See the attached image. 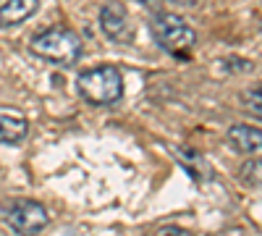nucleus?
<instances>
[{"mask_svg":"<svg viewBox=\"0 0 262 236\" xmlns=\"http://www.w3.org/2000/svg\"><path fill=\"white\" fill-rule=\"evenodd\" d=\"M176 158L186 165V170L194 176V179H200V174H196V168H202V170H207V165H205V160H202V155H196V153H191V147H179L176 149Z\"/></svg>","mask_w":262,"mask_h":236,"instance_id":"11","label":"nucleus"},{"mask_svg":"<svg viewBox=\"0 0 262 236\" xmlns=\"http://www.w3.org/2000/svg\"><path fill=\"white\" fill-rule=\"evenodd\" d=\"M238 179H242L247 186H254V189H262V160H247L238 170Z\"/></svg>","mask_w":262,"mask_h":236,"instance_id":"10","label":"nucleus"},{"mask_svg":"<svg viewBox=\"0 0 262 236\" xmlns=\"http://www.w3.org/2000/svg\"><path fill=\"white\" fill-rule=\"evenodd\" d=\"M155 236H191L186 228H179V226H160Z\"/></svg>","mask_w":262,"mask_h":236,"instance_id":"12","label":"nucleus"},{"mask_svg":"<svg viewBox=\"0 0 262 236\" xmlns=\"http://www.w3.org/2000/svg\"><path fill=\"white\" fill-rule=\"evenodd\" d=\"M76 90L92 105H113L123 97V76L116 66H95L76 76Z\"/></svg>","mask_w":262,"mask_h":236,"instance_id":"2","label":"nucleus"},{"mask_svg":"<svg viewBox=\"0 0 262 236\" xmlns=\"http://www.w3.org/2000/svg\"><path fill=\"white\" fill-rule=\"evenodd\" d=\"M152 37L158 39V45L173 55H189L191 48L196 45V32L186 18L170 11H160L152 18Z\"/></svg>","mask_w":262,"mask_h":236,"instance_id":"3","label":"nucleus"},{"mask_svg":"<svg viewBox=\"0 0 262 236\" xmlns=\"http://www.w3.org/2000/svg\"><path fill=\"white\" fill-rule=\"evenodd\" d=\"M37 0H0V27H16L37 11Z\"/></svg>","mask_w":262,"mask_h":236,"instance_id":"8","label":"nucleus"},{"mask_svg":"<svg viewBox=\"0 0 262 236\" xmlns=\"http://www.w3.org/2000/svg\"><path fill=\"white\" fill-rule=\"evenodd\" d=\"M242 108L262 121V87H249L242 92Z\"/></svg>","mask_w":262,"mask_h":236,"instance_id":"9","label":"nucleus"},{"mask_svg":"<svg viewBox=\"0 0 262 236\" xmlns=\"http://www.w3.org/2000/svg\"><path fill=\"white\" fill-rule=\"evenodd\" d=\"M228 139L233 142L236 149H242L247 155L262 153V128H254L249 123H233L228 128Z\"/></svg>","mask_w":262,"mask_h":236,"instance_id":"7","label":"nucleus"},{"mask_svg":"<svg viewBox=\"0 0 262 236\" xmlns=\"http://www.w3.org/2000/svg\"><path fill=\"white\" fill-rule=\"evenodd\" d=\"M6 221L21 236H37L42 228H48L50 216H48V210L42 207L37 200H24V197H21V200H13L8 205Z\"/></svg>","mask_w":262,"mask_h":236,"instance_id":"4","label":"nucleus"},{"mask_svg":"<svg viewBox=\"0 0 262 236\" xmlns=\"http://www.w3.org/2000/svg\"><path fill=\"white\" fill-rule=\"evenodd\" d=\"M100 29L107 39L123 42V45H128L134 39V27L128 24L126 6H121V3H105L100 8Z\"/></svg>","mask_w":262,"mask_h":236,"instance_id":"5","label":"nucleus"},{"mask_svg":"<svg viewBox=\"0 0 262 236\" xmlns=\"http://www.w3.org/2000/svg\"><path fill=\"white\" fill-rule=\"evenodd\" d=\"M29 50L45 60H53L58 66H66L71 69L74 63H79L81 53H84V45H81V37L69 29V27H53V29H45L32 37L29 42Z\"/></svg>","mask_w":262,"mask_h":236,"instance_id":"1","label":"nucleus"},{"mask_svg":"<svg viewBox=\"0 0 262 236\" xmlns=\"http://www.w3.org/2000/svg\"><path fill=\"white\" fill-rule=\"evenodd\" d=\"M29 134V121L27 116L16 108H0V142L3 144H18Z\"/></svg>","mask_w":262,"mask_h":236,"instance_id":"6","label":"nucleus"}]
</instances>
